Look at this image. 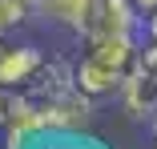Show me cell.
<instances>
[{
  "mask_svg": "<svg viewBox=\"0 0 157 149\" xmlns=\"http://www.w3.org/2000/svg\"><path fill=\"white\" fill-rule=\"evenodd\" d=\"M121 109L133 117V121H153L157 117V73H149V69H133L129 77H125V85H121Z\"/></svg>",
  "mask_w": 157,
  "mask_h": 149,
  "instance_id": "5b68a950",
  "label": "cell"
},
{
  "mask_svg": "<svg viewBox=\"0 0 157 149\" xmlns=\"http://www.w3.org/2000/svg\"><path fill=\"white\" fill-rule=\"evenodd\" d=\"M125 77H129V73H121L117 65L101 61V56L89 52V48L77 56V89H81L85 97H93V101H101V97H117L121 85H125Z\"/></svg>",
  "mask_w": 157,
  "mask_h": 149,
  "instance_id": "3957f363",
  "label": "cell"
},
{
  "mask_svg": "<svg viewBox=\"0 0 157 149\" xmlns=\"http://www.w3.org/2000/svg\"><path fill=\"white\" fill-rule=\"evenodd\" d=\"M24 4H33V8H36V0H24Z\"/></svg>",
  "mask_w": 157,
  "mask_h": 149,
  "instance_id": "7c38bea8",
  "label": "cell"
},
{
  "mask_svg": "<svg viewBox=\"0 0 157 149\" xmlns=\"http://www.w3.org/2000/svg\"><path fill=\"white\" fill-rule=\"evenodd\" d=\"M48 56L36 44H4L0 40V89H24L40 69H44Z\"/></svg>",
  "mask_w": 157,
  "mask_h": 149,
  "instance_id": "277c9868",
  "label": "cell"
},
{
  "mask_svg": "<svg viewBox=\"0 0 157 149\" xmlns=\"http://www.w3.org/2000/svg\"><path fill=\"white\" fill-rule=\"evenodd\" d=\"M153 149H157V145H153Z\"/></svg>",
  "mask_w": 157,
  "mask_h": 149,
  "instance_id": "4fadbf2b",
  "label": "cell"
},
{
  "mask_svg": "<svg viewBox=\"0 0 157 149\" xmlns=\"http://www.w3.org/2000/svg\"><path fill=\"white\" fill-rule=\"evenodd\" d=\"M33 149H109V145L85 129V133H40Z\"/></svg>",
  "mask_w": 157,
  "mask_h": 149,
  "instance_id": "52a82bcc",
  "label": "cell"
},
{
  "mask_svg": "<svg viewBox=\"0 0 157 149\" xmlns=\"http://www.w3.org/2000/svg\"><path fill=\"white\" fill-rule=\"evenodd\" d=\"M145 32V12L133 0H97V12H93L89 36H141Z\"/></svg>",
  "mask_w": 157,
  "mask_h": 149,
  "instance_id": "7a4b0ae2",
  "label": "cell"
},
{
  "mask_svg": "<svg viewBox=\"0 0 157 149\" xmlns=\"http://www.w3.org/2000/svg\"><path fill=\"white\" fill-rule=\"evenodd\" d=\"M141 69L157 73V40H145V44H141Z\"/></svg>",
  "mask_w": 157,
  "mask_h": 149,
  "instance_id": "9c48e42d",
  "label": "cell"
},
{
  "mask_svg": "<svg viewBox=\"0 0 157 149\" xmlns=\"http://www.w3.org/2000/svg\"><path fill=\"white\" fill-rule=\"evenodd\" d=\"M33 12L44 16L56 28H69L77 40H85L89 24H93V12H97V0H36Z\"/></svg>",
  "mask_w": 157,
  "mask_h": 149,
  "instance_id": "8992f818",
  "label": "cell"
},
{
  "mask_svg": "<svg viewBox=\"0 0 157 149\" xmlns=\"http://www.w3.org/2000/svg\"><path fill=\"white\" fill-rule=\"evenodd\" d=\"M133 4H137L145 16H149V12H157V0H133Z\"/></svg>",
  "mask_w": 157,
  "mask_h": 149,
  "instance_id": "8fae6325",
  "label": "cell"
},
{
  "mask_svg": "<svg viewBox=\"0 0 157 149\" xmlns=\"http://www.w3.org/2000/svg\"><path fill=\"white\" fill-rule=\"evenodd\" d=\"M33 12V4H24V0H0V40H4L12 28H20Z\"/></svg>",
  "mask_w": 157,
  "mask_h": 149,
  "instance_id": "ba28073f",
  "label": "cell"
},
{
  "mask_svg": "<svg viewBox=\"0 0 157 149\" xmlns=\"http://www.w3.org/2000/svg\"><path fill=\"white\" fill-rule=\"evenodd\" d=\"M145 40H157V12L145 16Z\"/></svg>",
  "mask_w": 157,
  "mask_h": 149,
  "instance_id": "30bf717a",
  "label": "cell"
},
{
  "mask_svg": "<svg viewBox=\"0 0 157 149\" xmlns=\"http://www.w3.org/2000/svg\"><path fill=\"white\" fill-rule=\"evenodd\" d=\"M93 97H85L81 89L56 93L40 101V117H44V133H85L93 125Z\"/></svg>",
  "mask_w": 157,
  "mask_h": 149,
  "instance_id": "6da1fadb",
  "label": "cell"
}]
</instances>
